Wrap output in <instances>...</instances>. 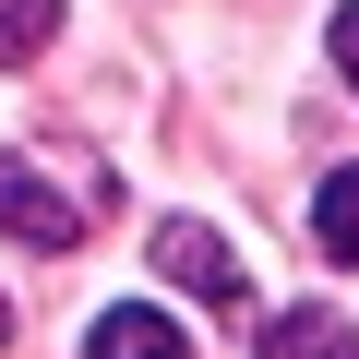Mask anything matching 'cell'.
<instances>
[{
    "instance_id": "obj_1",
    "label": "cell",
    "mask_w": 359,
    "mask_h": 359,
    "mask_svg": "<svg viewBox=\"0 0 359 359\" xmlns=\"http://www.w3.org/2000/svg\"><path fill=\"white\" fill-rule=\"evenodd\" d=\"M84 192H48L36 180V156H0V240H25V252H72L84 240Z\"/></svg>"
},
{
    "instance_id": "obj_3",
    "label": "cell",
    "mask_w": 359,
    "mask_h": 359,
    "mask_svg": "<svg viewBox=\"0 0 359 359\" xmlns=\"http://www.w3.org/2000/svg\"><path fill=\"white\" fill-rule=\"evenodd\" d=\"M84 359H192V335H180L168 311H144V299H120V311L84 323Z\"/></svg>"
},
{
    "instance_id": "obj_4",
    "label": "cell",
    "mask_w": 359,
    "mask_h": 359,
    "mask_svg": "<svg viewBox=\"0 0 359 359\" xmlns=\"http://www.w3.org/2000/svg\"><path fill=\"white\" fill-rule=\"evenodd\" d=\"M264 359H359V323L323 311V299H311V311H276V323H264Z\"/></svg>"
},
{
    "instance_id": "obj_6",
    "label": "cell",
    "mask_w": 359,
    "mask_h": 359,
    "mask_svg": "<svg viewBox=\"0 0 359 359\" xmlns=\"http://www.w3.org/2000/svg\"><path fill=\"white\" fill-rule=\"evenodd\" d=\"M60 36V0H0V60H36Z\"/></svg>"
},
{
    "instance_id": "obj_7",
    "label": "cell",
    "mask_w": 359,
    "mask_h": 359,
    "mask_svg": "<svg viewBox=\"0 0 359 359\" xmlns=\"http://www.w3.org/2000/svg\"><path fill=\"white\" fill-rule=\"evenodd\" d=\"M323 48H335V72H347V96H359V0L335 13V36H323Z\"/></svg>"
},
{
    "instance_id": "obj_5",
    "label": "cell",
    "mask_w": 359,
    "mask_h": 359,
    "mask_svg": "<svg viewBox=\"0 0 359 359\" xmlns=\"http://www.w3.org/2000/svg\"><path fill=\"white\" fill-rule=\"evenodd\" d=\"M311 240H323L335 264H359V168H335L323 192H311Z\"/></svg>"
},
{
    "instance_id": "obj_8",
    "label": "cell",
    "mask_w": 359,
    "mask_h": 359,
    "mask_svg": "<svg viewBox=\"0 0 359 359\" xmlns=\"http://www.w3.org/2000/svg\"><path fill=\"white\" fill-rule=\"evenodd\" d=\"M0 335H13V311H0Z\"/></svg>"
},
{
    "instance_id": "obj_2",
    "label": "cell",
    "mask_w": 359,
    "mask_h": 359,
    "mask_svg": "<svg viewBox=\"0 0 359 359\" xmlns=\"http://www.w3.org/2000/svg\"><path fill=\"white\" fill-rule=\"evenodd\" d=\"M156 276H168V287H192L204 311H240V252H228L216 228H192V216H168V228H156Z\"/></svg>"
}]
</instances>
